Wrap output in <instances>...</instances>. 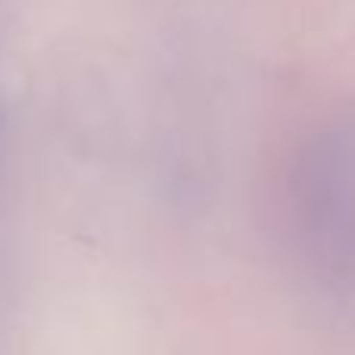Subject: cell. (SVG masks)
<instances>
[{
  "label": "cell",
  "instance_id": "cell-1",
  "mask_svg": "<svg viewBox=\"0 0 355 355\" xmlns=\"http://www.w3.org/2000/svg\"><path fill=\"white\" fill-rule=\"evenodd\" d=\"M296 200L306 225L327 243L355 237V131L327 128L302 153Z\"/></svg>",
  "mask_w": 355,
  "mask_h": 355
}]
</instances>
